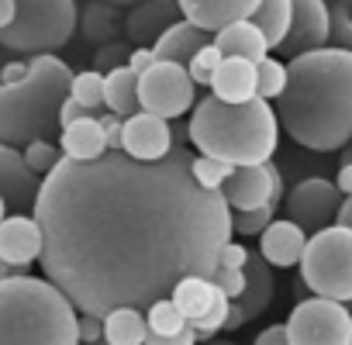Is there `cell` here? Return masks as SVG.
Listing matches in <instances>:
<instances>
[{
    "mask_svg": "<svg viewBox=\"0 0 352 345\" xmlns=\"http://www.w3.org/2000/svg\"><path fill=\"white\" fill-rule=\"evenodd\" d=\"M76 331H80V345H94V342L104 338V318H97V314H80Z\"/></svg>",
    "mask_w": 352,
    "mask_h": 345,
    "instance_id": "obj_40",
    "label": "cell"
},
{
    "mask_svg": "<svg viewBox=\"0 0 352 345\" xmlns=\"http://www.w3.org/2000/svg\"><path fill=\"white\" fill-rule=\"evenodd\" d=\"M290 18H294V0H263L249 21L263 32V38H266L270 52H273V49L283 45V38L290 32Z\"/></svg>",
    "mask_w": 352,
    "mask_h": 345,
    "instance_id": "obj_27",
    "label": "cell"
},
{
    "mask_svg": "<svg viewBox=\"0 0 352 345\" xmlns=\"http://www.w3.org/2000/svg\"><path fill=\"white\" fill-rule=\"evenodd\" d=\"M201 345H239V342H232V338H211V342H201Z\"/></svg>",
    "mask_w": 352,
    "mask_h": 345,
    "instance_id": "obj_52",
    "label": "cell"
},
{
    "mask_svg": "<svg viewBox=\"0 0 352 345\" xmlns=\"http://www.w3.org/2000/svg\"><path fill=\"white\" fill-rule=\"evenodd\" d=\"M287 90V63L280 59H263L256 66V97L259 100H280Z\"/></svg>",
    "mask_w": 352,
    "mask_h": 345,
    "instance_id": "obj_28",
    "label": "cell"
},
{
    "mask_svg": "<svg viewBox=\"0 0 352 345\" xmlns=\"http://www.w3.org/2000/svg\"><path fill=\"white\" fill-rule=\"evenodd\" d=\"M276 118L280 128L311 152L345 148L352 142V52L318 49L290 59Z\"/></svg>",
    "mask_w": 352,
    "mask_h": 345,
    "instance_id": "obj_2",
    "label": "cell"
},
{
    "mask_svg": "<svg viewBox=\"0 0 352 345\" xmlns=\"http://www.w3.org/2000/svg\"><path fill=\"white\" fill-rule=\"evenodd\" d=\"M218 297H221V290H218L208 276H187V280L176 283V290L169 293V300H173L176 307H180V314H184L187 321L204 318Z\"/></svg>",
    "mask_w": 352,
    "mask_h": 345,
    "instance_id": "obj_25",
    "label": "cell"
},
{
    "mask_svg": "<svg viewBox=\"0 0 352 345\" xmlns=\"http://www.w3.org/2000/svg\"><path fill=\"white\" fill-rule=\"evenodd\" d=\"M80 311L49 280H0V345H80Z\"/></svg>",
    "mask_w": 352,
    "mask_h": 345,
    "instance_id": "obj_5",
    "label": "cell"
},
{
    "mask_svg": "<svg viewBox=\"0 0 352 345\" xmlns=\"http://www.w3.org/2000/svg\"><path fill=\"white\" fill-rule=\"evenodd\" d=\"M73 69L59 56H35L25 83H0V142L28 148L32 142H52L59 124V111L69 100Z\"/></svg>",
    "mask_w": 352,
    "mask_h": 345,
    "instance_id": "obj_4",
    "label": "cell"
},
{
    "mask_svg": "<svg viewBox=\"0 0 352 345\" xmlns=\"http://www.w3.org/2000/svg\"><path fill=\"white\" fill-rule=\"evenodd\" d=\"M225 201L232 211H252V208H280L283 204V180L276 162H263V166H239L232 172V180H225L221 187Z\"/></svg>",
    "mask_w": 352,
    "mask_h": 345,
    "instance_id": "obj_11",
    "label": "cell"
},
{
    "mask_svg": "<svg viewBox=\"0 0 352 345\" xmlns=\"http://www.w3.org/2000/svg\"><path fill=\"white\" fill-rule=\"evenodd\" d=\"M245 263H249V249L242 242H228L218 256V266H228V269H245Z\"/></svg>",
    "mask_w": 352,
    "mask_h": 345,
    "instance_id": "obj_42",
    "label": "cell"
},
{
    "mask_svg": "<svg viewBox=\"0 0 352 345\" xmlns=\"http://www.w3.org/2000/svg\"><path fill=\"white\" fill-rule=\"evenodd\" d=\"M21 152H25L28 169H32V172H38L42 180L49 177V172H52L63 159H66V155H63V148H59L56 142H32V145H28V148H21Z\"/></svg>",
    "mask_w": 352,
    "mask_h": 345,
    "instance_id": "obj_32",
    "label": "cell"
},
{
    "mask_svg": "<svg viewBox=\"0 0 352 345\" xmlns=\"http://www.w3.org/2000/svg\"><path fill=\"white\" fill-rule=\"evenodd\" d=\"M111 4H94V8H87V14H83V32H87V38H94V42H111V35H114V21H111Z\"/></svg>",
    "mask_w": 352,
    "mask_h": 345,
    "instance_id": "obj_36",
    "label": "cell"
},
{
    "mask_svg": "<svg viewBox=\"0 0 352 345\" xmlns=\"http://www.w3.org/2000/svg\"><path fill=\"white\" fill-rule=\"evenodd\" d=\"M18 14V0H0V32H4Z\"/></svg>",
    "mask_w": 352,
    "mask_h": 345,
    "instance_id": "obj_47",
    "label": "cell"
},
{
    "mask_svg": "<svg viewBox=\"0 0 352 345\" xmlns=\"http://www.w3.org/2000/svg\"><path fill=\"white\" fill-rule=\"evenodd\" d=\"M349 345H352V342H349Z\"/></svg>",
    "mask_w": 352,
    "mask_h": 345,
    "instance_id": "obj_56",
    "label": "cell"
},
{
    "mask_svg": "<svg viewBox=\"0 0 352 345\" xmlns=\"http://www.w3.org/2000/svg\"><path fill=\"white\" fill-rule=\"evenodd\" d=\"M28 73H32V63H8V66H0V83H8V87L25 83Z\"/></svg>",
    "mask_w": 352,
    "mask_h": 345,
    "instance_id": "obj_44",
    "label": "cell"
},
{
    "mask_svg": "<svg viewBox=\"0 0 352 345\" xmlns=\"http://www.w3.org/2000/svg\"><path fill=\"white\" fill-rule=\"evenodd\" d=\"M94 345H107V342H104V338H100V342H94Z\"/></svg>",
    "mask_w": 352,
    "mask_h": 345,
    "instance_id": "obj_55",
    "label": "cell"
},
{
    "mask_svg": "<svg viewBox=\"0 0 352 345\" xmlns=\"http://www.w3.org/2000/svg\"><path fill=\"white\" fill-rule=\"evenodd\" d=\"M59 148L66 159H76V162H94L107 152V138H104V128H100V118H83L76 124H66L59 131Z\"/></svg>",
    "mask_w": 352,
    "mask_h": 345,
    "instance_id": "obj_22",
    "label": "cell"
},
{
    "mask_svg": "<svg viewBox=\"0 0 352 345\" xmlns=\"http://www.w3.org/2000/svg\"><path fill=\"white\" fill-rule=\"evenodd\" d=\"M100 128H104V138H107V152H121L124 148V118L118 114H100Z\"/></svg>",
    "mask_w": 352,
    "mask_h": 345,
    "instance_id": "obj_39",
    "label": "cell"
},
{
    "mask_svg": "<svg viewBox=\"0 0 352 345\" xmlns=\"http://www.w3.org/2000/svg\"><path fill=\"white\" fill-rule=\"evenodd\" d=\"M345 197L342 190L324 180V177H307L300 180L287 197H283V211L294 225H300L307 235L321 232V228H331L338 221V211H342Z\"/></svg>",
    "mask_w": 352,
    "mask_h": 345,
    "instance_id": "obj_10",
    "label": "cell"
},
{
    "mask_svg": "<svg viewBox=\"0 0 352 345\" xmlns=\"http://www.w3.org/2000/svg\"><path fill=\"white\" fill-rule=\"evenodd\" d=\"M300 280L314 297L349 304L352 300V228L331 225L314 232L300 259Z\"/></svg>",
    "mask_w": 352,
    "mask_h": 345,
    "instance_id": "obj_7",
    "label": "cell"
},
{
    "mask_svg": "<svg viewBox=\"0 0 352 345\" xmlns=\"http://www.w3.org/2000/svg\"><path fill=\"white\" fill-rule=\"evenodd\" d=\"M214 45H218V52H221L225 59H245V63H252V66H259L263 59L273 56L270 45H266V38H263V32H259L252 21H235V25H228L225 32L214 35Z\"/></svg>",
    "mask_w": 352,
    "mask_h": 345,
    "instance_id": "obj_21",
    "label": "cell"
},
{
    "mask_svg": "<svg viewBox=\"0 0 352 345\" xmlns=\"http://www.w3.org/2000/svg\"><path fill=\"white\" fill-rule=\"evenodd\" d=\"M287 331H290V345H349L352 314L338 300L311 297L290 311Z\"/></svg>",
    "mask_w": 352,
    "mask_h": 345,
    "instance_id": "obj_9",
    "label": "cell"
},
{
    "mask_svg": "<svg viewBox=\"0 0 352 345\" xmlns=\"http://www.w3.org/2000/svg\"><path fill=\"white\" fill-rule=\"evenodd\" d=\"M228 311H232V300L221 293L214 304H211V311L204 314V318H197V321H190V328L201 335V342H211V338H218V331H225V321H228Z\"/></svg>",
    "mask_w": 352,
    "mask_h": 345,
    "instance_id": "obj_35",
    "label": "cell"
},
{
    "mask_svg": "<svg viewBox=\"0 0 352 345\" xmlns=\"http://www.w3.org/2000/svg\"><path fill=\"white\" fill-rule=\"evenodd\" d=\"M138 100H142V111L162 121L184 118L190 107H197V83L190 80L187 66L155 59V66L138 76Z\"/></svg>",
    "mask_w": 352,
    "mask_h": 345,
    "instance_id": "obj_8",
    "label": "cell"
},
{
    "mask_svg": "<svg viewBox=\"0 0 352 345\" xmlns=\"http://www.w3.org/2000/svg\"><path fill=\"white\" fill-rule=\"evenodd\" d=\"M148 321L138 307H118L104 318V342L107 345H145Z\"/></svg>",
    "mask_w": 352,
    "mask_h": 345,
    "instance_id": "obj_26",
    "label": "cell"
},
{
    "mask_svg": "<svg viewBox=\"0 0 352 345\" xmlns=\"http://www.w3.org/2000/svg\"><path fill=\"white\" fill-rule=\"evenodd\" d=\"M104 4H111V8H135V4H142V0H104Z\"/></svg>",
    "mask_w": 352,
    "mask_h": 345,
    "instance_id": "obj_51",
    "label": "cell"
},
{
    "mask_svg": "<svg viewBox=\"0 0 352 345\" xmlns=\"http://www.w3.org/2000/svg\"><path fill=\"white\" fill-rule=\"evenodd\" d=\"M235 166L221 162V159H211V155H194V180L204 187V190H221L225 180H232Z\"/></svg>",
    "mask_w": 352,
    "mask_h": 345,
    "instance_id": "obj_31",
    "label": "cell"
},
{
    "mask_svg": "<svg viewBox=\"0 0 352 345\" xmlns=\"http://www.w3.org/2000/svg\"><path fill=\"white\" fill-rule=\"evenodd\" d=\"M256 345H290V331H287V321H283V324H270L266 331H259Z\"/></svg>",
    "mask_w": 352,
    "mask_h": 345,
    "instance_id": "obj_45",
    "label": "cell"
},
{
    "mask_svg": "<svg viewBox=\"0 0 352 345\" xmlns=\"http://www.w3.org/2000/svg\"><path fill=\"white\" fill-rule=\"evenodd\" d=\"M273 304V266L263 259L259 249H249V263H245V293L239 300H232L225 331H239L245 328L252 318H259L266 307Z\"/></svg>",
    "mask_w": 352,
    "mask_h": 345,
    "instance_id": "obj_14",
    "label": "cell"
},
{
    "mask_svg": "<svg viewBox=\"0 0 352 345\" xmlns=\"http://www.w3.org/2000/svg\"><path fill=\"white\" fill-rule=\"evenodd\" d=\"M0 259L28 276V266L42 259V228L35 214H8L0 225Z\"/></svg>",
    "mask_w": 352,
    "mask_h": 345,
    "instance_id": "obj_17",
    "label": "cell"
},
{
    "mask_svg": "<svg viewBox=\"0 0 352 345\" xmlns=\"http://www.w3.org/2000/svg\"><path fill=\"white\" fill-rule=\"evenodd\" d=\"M263 0H180L184 21L204 28L208 35L225 32L235 21H249Z\"/></svg>",
    "mask_w": 352,
    "mask_h": 345,
    "instance_id": "obj_18",
    "label": "cell"
},
{
    "mask_svg": "<svg viewBox=\"0 0 352 345\" xmlns=\"http://www.w3.org/2000/svg\"><path fill=\"white\" fill-rule=\"evenodd\" d=\"M76 32L73 0H18L14 21L0 32V45L21 56H56Z\"/></svg>",
    "mask_w": 352,
    "mask_h": 345,
    "instance_id": "obj_6",
    "label": "cell"
},
{
    "mask_svg": "<svg viewBox=\"0 0 352 345\" xmlns=\"http://www.w3.org/2000/svg\"><path fill=\"white\" fill-rule=\"evenodd\" d=\"M131 159L138 162H159L173 152V131L162 118L138 111L131 118H124V148Z\"/></svg>",
    "mask_w": 352,
    "mask_h": 345,
    "instance_id": "obj_16",
    "label": "cell"
},
{
    "mask_svg": "<svg viewBox=\"0 0 352 345\" xmlns=\"http://www.w3.org/2000/svg\"><path fill=\"white\" fill-rule=\"evenodd\" d=\"M155 66V52L152 49H131V56H128V69H135L138 76L145 73V69H152Z\"/></svg>",
    "mask_w": 352,
    "mask_h": 345,
    "instance_id": "obj_46",
    "label": "cell"
},
{
    "mask_svg": "<svg viewBox=\"0 0 352 345\" xmlns=\"http://www.w3.org/2000/svg\"><path fill=\"white\" fill-rule=\"evenodd\" d=\"M335 187L342 190V197H352V166H342V169H338Z\"/></svg>",
    "mask_w": 352,
    "mask_h": 345,
    "instance_id": "obj_48",
    "label": "cell"
},
{
    "mask_svg": "<svg viewBox=\"0 0 352 345\" xmlns=\"http://www.w3.org/2000/svg\"><path fill=\"white\" fill-rule=\"evenodd\" d=\"M211 93L225 104H245L256 97V66L245 59H225L211 80Z\"/></svg>",
    "mask_w": 352,
    "mask_h": 345,
    "instance_id": "obj_23",
    "label": "cell"
},
{
    "mask_svg": "<svg viewBox=\"0 0 352 345\" xmlns=\"http://www.w3.org/2000/svg\"><path fill=\"white\" fill-rule=\"evenodd\" d=\"M104 107L118 118H131L142 111V100H138V73L121 66L114 73L104 76Z\"/></svg>",
    "mask_w": 352,
    "mask_h": 345,
    "instance_id": "obj_24",
    "label": "cell"
},
{
    "mask_svg": "<svg viewBox=\"0 0 352 345\" xmlns=\"http://www.w3.org/2000/svg\"><path fill=\"white\" fill-rule=\"evenodd\" d=\"M128 49L124 45H118V42H107V45H100V52L94 56V69L97 73H114V69H121V66H128Z\"/></svg>",
    "mask_w": 352,
    "mask_h": 345,
    "instance_id": "obj_38",
    "label": "cell"
},
{
    "mask_svg": "<svg viewBox=\"0 0 352 345\" xmlns=\"http://www.w3.org/2000/svg\"><path fill=\"white\" fill-rule=\"evenodd\" d=\"M11 276H25V273H18L11 263H4V259H0V280H11Z\"/></svg>",
    "mask_w": 352,
    "mask_h": 345,
    "instance_id": "obj_50",
    "label": "cell"
},
{
    "mask_svg": "<svg viewBox=\"0 0 352 345\" xmlns=\"http://www.w3.org/2000/svg\"><path fill=\"white\" fill-rule=\"evenodd\" d=\"M145 321H148V331H152V335H176V331H184V328L190 324L169 297H166V300H155V304L145 311Z\"/></svg>",
    "mask_w": 352,
    "mask_h": 345,
    "instance_id": "obj_29",
    "label": "cell"
},
{
    "mask_svg": "<svg viewBox=\"0 0 352 345\" xmlns=\"http://www.w3.org/2000/svg\"><path fill=\"white\" fill-rule=\"evenodd\" d=\"M42 273L80 314L148 311L187 276H214L232 242V208L221 190L194 180V155L173 148L159 162L104 152L94 162L63 159L35 204Z\"/></svg>",
    "mask_w": 352,
    "mask_h": 345,
    "instance_id": "obj_1",
    "label": "cell"
},
{
    "mask_svg": "<svg viewBox=\"0 0 352 345\" xmlns=\"http://www.w3.org/2000/svg\"><path fill=\"white\" fill-rule=\"evenodd\" d=\"M211 42H214V35H208L204 28H197V25H190V21H176V25L152 45V52H155L159 63L190 66V59H194L204 45H211Z\"/></svg>",
    "mask_w": 352,
    "mask_h": 345,
    "instance_id": "obj_20",
    "label": "cell"
},
{
    "mask_svg": "<svg viewBox=\"0 0 352 345\" xmlns=\"http://www.w3.org/2000/svg\"><path fill=\"white\" fill-rule=\"evenodd\" d=\"M328 38H331V11H328L324 0H294L290 32H287V38L276 52L297 59L304 52L328 49Z\"/></svg>",
    "mask_w": 352,
    "mask_h": 345,
    "instance_id": "obj_12",
    "label": "cell"
},
{
    "mask_svg": "<svg viewBox=\"0 0 352 345\" xmlns=\"http://www.w3.org/2000/svg\"><path fill=\"white\" fill-rule=\"evenodd\" d=\"M38 194H42V177L28 169L25 152L0 142V197H4L8 211H14V214L32 211L35 214Z\"/></svg>",
    "mask_w": 352,
    "mask_h": 345,
    "instance_id": "obj_13",
    "label": "cell"
},
{
    "mask_svg": "<svg viewBox=\"0 0 352 345\" xmlns=\"http://www.w3.org/2000/svg\"><path fill=\"white\" fill-rule=\"evenodd\" d=\"M8 221V204H4V197H0V225Z\"/></svg>",
    "mask_w": 352,
    "mask_h": 345,
    "instance_id": "obj_53",
    "label": "cell"
},
{
    "mask_svg": "<svg viewBox=\"0 0 352 345\" xmlns=\"http://www.w3.org/2000/svg\"><path fill=\"white\" fill-rule=\"evenodd\" d=\"M342 166H352V148H349V152H342Z\"/></svg>",
    "mask_w": 352,
    "mask_h": 345,
    "instance_id": "obj_54",
    "label": "cell"
},
{
    "mask_svg": "<svg viewBox=\"0 0 352 345\" xmlns=\"http://www.w3.org/2000/svg\"><path fill=\"white\" fill-rule=\"evenodd\" d=\"M211 283L228 297V300H239L242 293H245V269H228V266H218L214 269V276H211Z\"/></svg>",
    "mask_w": 352,
    "mask_h": 345,
    "instance_id": "obj_37",
    "label": "cell"
},
{
    "mask_svg": "<svg viewBox=\"0 0 352 345\" xmlns=\"http://www.w3.org/2000/svg\"><path fill=\"white\" fill-rule=\"evenodd\" d=\"M187 138L201 155L221 159L228 166H263L273 159L276 142H280V118L270 100H245V104H225L214 93L201 97Z\"/></svg>",
    "mask_w": 352,
    "mask_h": 345,
    "instance_id": "obj_3",
    "label": "cell"
},
{
    "mask_svg": "<svg viewBox=\"0 0 352 345\" xmlns=\"http://www.w3.org/2000/svg\"><path fill=\"white\" fill-rule=\"evenodd\" d=\"M225 63V56L218 52V45L211 42V45H204L194 59H190V66H187V73H190V80L197 83V87H211V80H214V73H218V66Z\"/></svg>",
    "mask_w": 352,
    "mask_h": 345,
    "instance_id": "obj_34",
    "label": "cell"
},
{
    "mask_svg": "<svg viewBox=\"0 0 352 345\" xmlns=\"http://www.w3.org/2000/svg\"><path fill=\"white\" fill-rule=\"evenodd\" d=\"M273 214H276L273 204L252 208V211H232V232L235 235H263L273 225Z\"/></svg>",
    "mask_w": 352,
    "mask_h": 345,
    "instance_id": "obj_33",
    "label": "cell"
},
{
    "mask_svg": "<svg viewBox=\"0 0 352 345\" xmlns=\"http://www.w3.org/2000/svg\"><path fill=\"white\" fill-rule=\"evenodd\" d=\"M335 225L352 228V197H345V204H342V211H338V221H335Z\"/></svg>",
    "mask_w": 352,
    "mask_h": 345,
    "instance_id": "obj_49",
    "label": "cell"
},
{
    "mask_svg": "<svg viewBox=\"0 0 352 345\" xmlns=\"http://www.w3.org/2000/svg\"><path fill=\"white\" fill-rule=\"evenodd\" d=\"M83 118H94V111L83 107V104L73 100V97H69V100L63 104V111H59V124H63V128H66V124H76V121H83Z\"/></svg>",
    "mask_w": 352,
    "mask_h": 345,
    "instance_id": "obj_43",
    "label": "cell"
},
{
    "mask_svg": "<svg viewBox=\"0 0 352 345\" xmlns=\"http://www.w3.org/2000/svg\"><path fill=\"white\" fill-rule=\"evenodd\" d=\"M69 97L80 100L83 107H90L94 114L104 107V73L97 69H87V73H76L73 76V87H69Z\"/></svg>",
    "mask_w": 352,
    "mask_h": 345,
    "instance_id": "obj_30",
    "label": "cell"
},
{
    "mask_svg": "<svg viewBox=\"0 0 352 345\" xmlns=\"http://www.w3.org/2000/svg\"><path fill=\"white\" fill-rule=\"evenodd\" d=\"M176 21H184L180 0H142L124 18V32L135 42V49H152Z\"/></svg>",
    "mask_w": 352,
    "mask_h": 345,
    "instance_id": "obj_15",
    "label": "cell"
},
{
    "mask_svg": "<svg viewBox=\"0 0 352 345\" xmlns=\"http://www.w3.org/2000/svg\"><path fill=\"white\" fill-rule=\"evenodd\" d=\"M307 232L300 225H294L290 218L283 221H273L263 235H259V252L270 266L276 269H290V266H300L304 259V249H307Z\"/></svg>",
    "mask_w": 352,
    "mask_h": 345,
    "instance_id": "obj_19",
    "label": "cell"
},
{
    "mask_svg": "<svg viewBox=\"0 0 352 345\" xmlns=\"http://www.w3.org/2000/svg\"><path fill=\"white\" fill-rule=\"evenodd\" d=\"M145 345H201V335H197L190 324H187L184 331H176V335H152V331H148Z\"/></svg>",
    "mask_w": 352,
    "mask_h": 345,
    "instance_id": "obj_41",
    "label": "cell"
}]
</instances>
